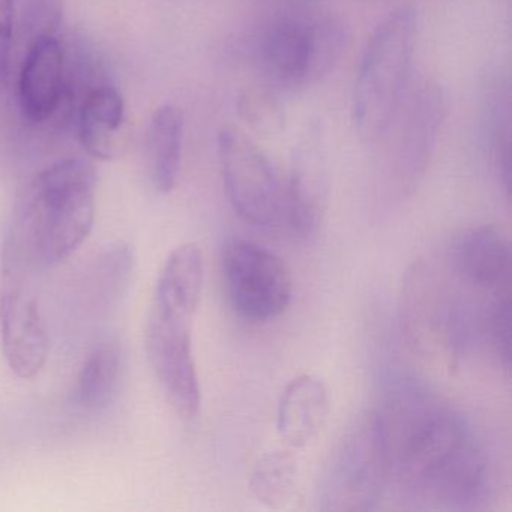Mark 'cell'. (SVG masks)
I'll use <instances>...</instances> for the list:
<instances>
[{"instance_id": "cell-14", "label": "cell", "mask_w": 512, "mask_h": 512, "mask_svg": "<svg viewBox=\"0 0 512 512\" xmlns=\"http://www.w3.org/2000/svg\"><path fill=\"white\" fill-rule=\"evenodd\" d=\"M329 409L325 382L314 374H301L287 383L278 400V434L290 448H305L325 427Z\"/></svg>"}, {"instance_id": "cell-4", "label": "cell", "mask_w": 512, "mask_h": 512, "mask_svg": "<svg viewBox=\"0 0 512 512\" xmlns=\"http://www.w3.org/2000/svg\"><path fill=\"white\" fill-rule=\"evenodd\" d=\"M389 485V457L379 412H368L341 437L319 485L323 511L365 512L379 506Z\"/></svg>"}, {"instance_id": "cell-7", "label": "cell", "mask_w": 512, "mask_h": 512, "mask_svg": "<svg viewBox=\"0 0 512 512\" xmlns=\"http://www.w3.org/2000/svg\"><path fill=\"white\" fill-rule=\"evenodd\" d=\"M32 266L5 244L0 271V338L11 370L32 379L49 356V334L29 283Z\"/></svg>"}, {"instance_id": "cell-6", "label": "cell", "mask_w": 512, "mask_h": 512, "mask_svg": "<svg viewBox=\"0 0 512 512\" xmlns=\"http://www.w3.org/2000/svg\"><path fill=\"white\" fill-rule=\"evenodd\" d=\"M218 160L233 209L251 226L286 227V181L256 143L236 128L218 134Z\"/></svg>"}, {"instance_id": "cell-17", "label": "cell", "mask_w": 512, "mask_h": 512, "mask_svg": "<svg viewBox=\"0 0 512 512\" xmlns=\"http://www.w3.org/2000/svg\"><path fill=\"white\" fill-rule=\"evenodd\" d=\"M205 262L202 250L193 242L176 247L164 262L152 304L194 317L202 299Z\"/></svg>"}, {"instance_id": "cell-23", "label": "cell", "mask_w": 512, "mask_h": 512, "mask_svg": "<svg viewBox=\"0 0 512 512\" xmlns=\"http://www.w3.org/2000/svg\"><path fill=\"white\" fill-rule=\"evenodd\" d=\"M14 0H0V44L8 49L13 35Z\"/></svg>"}, {"instance_id": "cell-10", "label": "cell", "mask_w": 512, "mask_h": 512, "mask_svg": "<svg viewBox=\"0 0 512 512\" xmlns=\"http://www.w3.org/2000/svg\"><path fill=\"white\" fill-rule=\"evenodd\" d=\"M193 319L151 305L145 329L146 356L167 400L181 418H196L202 404L193 353Z\"/></svg>"}, {"instance_id": "cell-8", "label": "cell", "mask_w": 512, "mask_h": 512, "mask_svg": "<svg viewBox=\"0 0 512 512\" xmlns=\"http://www.w3.org/2000/svg\"><path fill=\"white\" fill-rule=\"evenodd\" d=\"M227 295L245 319L268 322L281 316L292 301L293 277L287 263L269 248L233 238L221 251Z\"/></svg>"}, {"instance_id": "cell-21", "label": "cell", "mask_w": 512, "mask_h": 512, "mask_svg": "<svg viewBox=\"0 0 512 512\" xmlns=\"http://www.w3.org/2000/svg\"><path fill=\"white\" fill-rule=\"evenodd\" d=\"M133 259V250L127 244L113 245L101 254L92 277L98 302L112 304L124 293L133 271Z\"/></svg>"}, {"instance_id": "cell-11", "label": "cell", "mask_w": 512, "mask_h": 512, "mask_svg": "<svg viewBox=\"0 0 512 512\" xmlns=\"http://www.w3.org/2000/svg\"><path fill=\"white\" fill-rule=\"evenodd\" d=\"M445 115L442 91L436 85L419 88L406 98L385 136L389 175L401 191H412L424 176Z\"/></svg>"}, {"instance_id": "cell-3", "label": "cell", "mask_w": 512, "mask_h": 512, "mask_svg": "<svg viewBox=\"0 0 512 512\" xmlns=\"http://www.w3.org/2000/svg\"><path fill=\"white\" fill-rule=\"evenodd\" d=\"M418 41V16L410 7L389 14L365 46L355 91L353 122L359 136L380 142L407 98Z\"/></svg>"}, {"instance_id": "cell-19", "label": "cell", "mask_w": 512, "mask_h": 512, "mask_svg": "<svg viewBox=\"0 0 512 512\" xmlns=\"http://www.w3.org/2000/svg\"><path fill=\"white\" fill-rule=\"evenodd\" d=\"M122 349L118 341L101 343L83 362L76 400L85 412L106 410L115 400L122 379Z\"/></svg>"}, {"instance_id": "cell-12", "label": "cell", "mask_w": 512, "mask_h": 512, "mask_svg": "<svg viewBox=\"0 0 512 512\" xmlns=\"http://www.w3.org/2000/svg\"><path fill=\"white\" fill-rule=\"evenodd\" d=\"M19 106L31 124H47L76 113L67 89L65 53L58 37H44L26 46L19 73Z\"/></svg>"}, {"instance_id": "cell-15", "label": "cell", "mask_w": 512, "mask_h": 512, "mask_svg": "<svg viewBox=\"0 0 512 512\" xmlns=\"http://www.w3.org/2000/svg\"><path fill=\"white\" fill-rule=\"evenodd\" d=\"M76 115L80 143L91 157L109 161L121 154L127 110L118 89L110 85L88 89Z\"/></svg>"}, {"instance_id": "cell-5", "label": "cell", "mask_w": 512, "mask_h": 512, "mask_svg": "<svg viewBox=\"0 0 512 512\" xmlns=\"http://www.w3.org/2000/svg\"><path fill=\"white\" fill-rule=\"evenodd\" d=\"M401 301V322L410 346L452 367L470 337L466 307L454 289L427 263L419 262L407 272Z\"/></svg>"}, {"instance_id": "cell-16", "label": "cell", "mask_w": 512, "mask_h": 512, "mask_svg": "<svg viewBox=\"0 0 512 512\" xmlns=\"http://www.w3.org/2000/svg\"><path fill=\"white\" fill-rule=\"evenodd\" d=\"M325 164L316 145L296 155L292 175L286 181V227L299 238L316 235L326 205Z\"/></svg>"}, {"instance_id": "cell-18", "label": "cell", "mask_w": 512, "mask_h": 512, "mask_svg": "<svg viewBox=\"0 0 512 512\" xmlns=\"http://www.w3.org/2000/svg\"><path fill=\"white\" fill-rule=\"evenodd\" d=\"M184 115L175 104L155 110L148 130V163L152 184L160 193H172L181 173Z\"/></svg>"}, {"instance_id": "cell-22", "label": "cell", "mask_w": 512, "mask_h": 512, "mask_svg": "<svg viewBox=\"0 0 512 512\" xmlns=\"http://www.w3.org/2000/svg\"><path fill=\"white\" fill-rule=\"evenodd\" d=\"M64 17L61 0H28L23 13V40L26 46L44 37H56Z\"/></svg>"}, {"instance_id": "cell-9", "label": "cell", "mask_w": 512, "mask_h": 512, "mask_svg": "<svg viewBox=\"0 0 512 512\" xmlns=\"http://www.w3.org/2000/svg\"><path fill=\"white\" fill-rule=\"evenodd\" d=\"M344 44L346 31L338 20L284 17L266 32L263 61L283 82H311L331 71Z\"/></svg>"}, {"instance_id": "cell-20", "label": "cell", "mask_w": 512, "mask_h": 512, "mask_svg": "<svg viewBox=\"0 0 512 512\" xmlns=\"http://www.w3.org/2000/svg\"><path fill=\"white\" fill-rule=\"evenodd\" d=\"M298 464L287 449H269L259 455L251 470L250 487L256 499L268 508L286 506L295 496Z\"/></svg>"}, {"instance_id": "cell-1", "label": "cell", "mask_w": 512, "mask_h": 512, "mask_svg": "<svg viewBox=\"0 0 512 512\" xmlns=\"http://www.w3.org/2000/svg\"><path fill=\"white\" fill-rule=\"evenodd\" d=\"M389 457V485L418 509L467 511L490 490L481 440L463 415L410 389L379 412Z\"/></svg>"}, {"instance_id": "cell-13", "label": "cell", "mask_w": 512, "mask_h": 512, "mask_svg": "<svg viewBox=\"0 0 512 512\" xmlns=\"http://www.w3.org/2000/svg\"><path fill=\"white\" fill-rule=\"evenodd\" d=\"M452 268L461 283L490 298L511 293V247L494 227H473L461 233L452 248Z\"/></svg>"}, {"instance_id": "cell-2", "label": "cell", "mask_w": 512, "mask_h": 512, "mask_svg": "<svg viewBox=\"0 0 512 512\" xmlns=\"http://www.w3.org/2000/svg\"><path fill=\"white\" fill-rule=\"evenodd\" d=\"M97 173L85 158H67L41 170L26 187L10 245L31 266L64 262L88 238L97 209Z\"/></svg>"}]
</instances>
